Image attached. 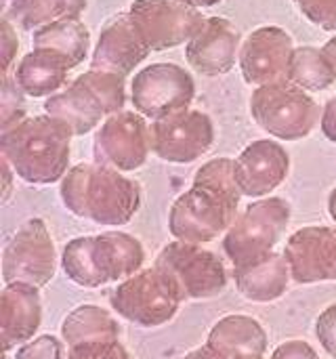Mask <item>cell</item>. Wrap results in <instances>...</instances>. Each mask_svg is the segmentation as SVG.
I'll return each mask as SVG.
<instances>
[{
	"mask_svg": "<svg viewBox=\"0 0 336 359\" xmlns=\"http://www.w3.org/2000/svg\"><path fill=\"white\" fill-rule=\"evenodd\" d=\"M328 212H330V217H332V221H335L336 225V187L328 196Z\"/></svg>",
	"mask_w": 336,
	"mask_h": 359,
	"instance_id": "b9f144b4",
	"label": "cell"
},
{
	"mask_svg": "<svg viewBox=\"0 0 336 359\" xmlns=\"http://www.w3.org/2000/svg\"><path fill=\"white\" fill-rule=\"evenodd\" d=\"M290 223V204L284 198H261L244 208L223 236V250L234 267L253 263L278 246Z\"/></svg>",
	"mask_w": 336,
	"mask_h": 359,
	"instance_id": "8992f818",
	"label": "cell"
},
{
	"mask_svg": "<svg viewBox=\"0 0 336 359\" xmlns=\"http://www.w3.org/2000/svg\"><path fill=\"white\" fill-rule=\"evenodd\" d=\"M250 114L265 133L282 141L309 137L322 120L316 99L290 80L257 86L250 97Z\"/></svg>",
	"mask_w": 336,
	"mask_h": 359,
	"instance_id": "3957f363",
	"label": "cell"
},
{
	"mask_svg": "<svg viewBox=\"0 0 336 359\" xmlns=\"http://www.w3.org/2000/svg\"><path fill=\"white\" fill-rule=\"evenodd\" d=\"M44 111L65 122L74 135H86L101 126V120L107 118L101 101L80 78L69 82L59 93L46 97Z\"/></svg>",
	"mask_w": 336,
	"mask_h": 359,
	"instance_id": "44dd1931",
	"label": "cell"
},
{
	"mask_svg": "<svg viewBox=\"0 0 336 359\" xmlns=\"http://www.w3.org/2000/svg\"><path fill=\"white\" fill-rule=\"evenodd\" d=\"M284 259L297 284L336 280V229L309 225L295 231L284 248Z\"/></svg>",
	"mask_w": 336,
	"mask_h": 359,
	"instance_id": "5bb4252c",
	"label": "cell"
},
{
	"mask_svg": "<svg viewBox=\"0 0 336 359\" xmlns=\"http://www.w3.org/2000/svg\"><path fill=\"white\" fill-rule=\"evenodd\" d=\"M67 359H130L124 345L116 341H93L69 347Z\"/></svg>",
	"mask_w": 336,
	"mask_h": 359,
	"instance_id": "4dcf8cb0",
	"label": "cell"
},
{
	"mask_svg": "<svg viewBox=\"0 0 336 359\" xmlns=\"http://www.w3.org/2000/svg\"><path fill=\"white\" fill-rule=\"evenodd\" d=\"M61 267L76 286L82 288L105 286L95 259V236L69 240L61 252Z\"/></svg>",
	"mask_w": 336,
	"mask_h": 359,
	"instance_id": "83f0119b",
	"label": "cell"
},
{
	"mask_svg": "<svg viewBox=\"0 0 336 359\" xmlns=\"http://www.w3.org/2000/svg\"><path fill=\"white\" fill-rule=\"evenodd\" d=\"M320 124H322L324 137H326L328 141L336 143V97H332V99L324 105Z\"/></svg>",
	"mask_w": 336,
	"mask_h": 359,
	"instance_id": "8d00e7d4",
	"label": "cell"
},
{
	"mask_svg": "<svg viewBox=\"0 0 336 359\" xmlns=\"http://www.w3.org/2000/svg\"><path fill=\"white\" fill-rule=\"evenodd\" d=\"M149 53L152 50L137 34L128 13H120L103 25L90 57V69L114 72L126 78Z\"/></svg>",
	"mask_w": 336,
	"mask_h": 359,
	"instance_id": "e0dca14e",
	"label": "cell"
},
{
	"mask_svg": "<svg viewBox=\"0 0 336 359\" xmlns=\"http://www.w3.org/2000/svg\"><path fill=\"white\" fill-rule=\"evenodd\" d=\"M0 175H2V202H6L11 198L13 191V166L8 164V160L4 156H0Z\"/></svg>",
	"mask_w": 336,
	"mask_h": 359,
	"instance_id": "74e56055",
	"label": "cell"
},
{
	"mask_svg": "<svg viewBox=\"0 0 336 359\" xmlns=\"http://www.w3.org/2000/svg\"><path fill=\"white\" fill-rule=\"evenodd\" d=\"M290 267L284 252H269L253 263L234 267V282L238 292L253 303L278 301L290 284Z\"/></svg>",
	"mask_w": 336,
	"mask_h": 359,
	"instance_id": "ffe728a7",
	"label": "cell"
},
{
	"mask_svg": "<svg viewBox=\"0 0 336 359\" xmlns=\"http://www.w3.org/2000/svg\"><path fill=\"white\" fill-rule=\"evenodd\" d=\"M156 267L170 276L185 301L213 299L227 286L223 261L215 252L202 248V244L175 240L160 250Z\"/></svg>",
	"mask_w": 336,
	"mask_h": 359,
	"instance_id": "52a82bcc",
	"label": "cell"
},
{
	"mask_svg": "<svg viewBox=\"0 0 336 359\" xmlns=\"http://www.w3.org/2000/svg\"><path fill=\"white\" fill-rule=\"evenodd\" d=\"M152 151V124H147V118L139 111H116L107 116L95 133V162L112 166L120 172L141 168Z\"/></svg>",
	"mask_w": 336,
	"mask_h": 359,
	"instance_id": "ba28073f",
	"label": "cell"
},
{
	"mask_svg": "<svg viewBox=\"0 0 336 359\" xmlns=\"http://www.w3.org/2000/svg\"><path fill=\"white\" fill-rule=\"evenodd\" d=\"M183 359H219L206 345L204 347H198V349H194V351H189L187 355Z\"/></svg>",
	"mask_w": 336,
	"mask_h": 359,
	"instance_id": "f35d334b",
	"label": "cell"
},
{
	"mask_svg": "<svg viewBox=\"0 0 336 359\" xmlns=\"http://www.w3.org/2000/svg\"><path fill=\"white\" fill-rule=\"evenodd\" d=\"M295 4L314 25L336 32V0H295Z\"/></svg>",
	"mask_w": 336,
	"mask_h": 359,
	"instance_id": "d6a6232c",
	"label": "cell"
},
{
	"mask_svg": "<svg viewBox=\"0 0 336 359\" xmlns=\"http://www.w3.org/2000/svg\"><path fill=\"white\" fill-rule=\"evenodd\" d=\"M15 359H65L63 343L53 334H42L17 349Z\"/></svg>",
	"mask_w": 336,
	"mask_h": 359,
	"instance_id": "1f68e13d",
	"label": "cell"
},
{
	"mask_svg": "<svg viewBox=\"0 0 336 359\" xmlns=\"http://www.w3.org/2000/svg\"><path fill=\"white\" fill-rule=\"evenodd\" d=\"M194 97V76L177 63H152L137 72L130 82V101L135 111L152 122L187 109Z\"/></svg>",
	"mask_w": 336,
	"mask_h": 359,
	"instance_id": "30bf717a",
	"label": "cell"
},
{
	"mask_svg": "<svg viewBox=\"0 0 336 359\" xmlns=\"http://www.w3.org/2000/svg\"><path fill=\"white\" fill-rule=\"evenodd\" d=\"M57 271V252L42 219L25 221L4 244L2 280L4 284L46 286Z\"/></svg>",
	"mask_w": 336,
	"mask_h": 359,
	"instance_id": "9c48e42d",
	"label": "cell"
},
{
	"mask_svg": "<svg viewBox=\"0 0 336 359\" xmlns=\"http://www.w3.org/2000/svg\"><path fill=\"white\" fill-rule=\"evenodd\" d=\"M72 128L48 114L25 118L0 133V156L29 185H48L67 175Z\"/></svg>",
	"mask_w": 336,
	"mask_h": 359,
	"instance_id": "7a4b0ae2",
	"label": "cell"
},
{
	"mask_svg": "<svg viewBox=\"0 0 336 359\" xmlns=\"http://www.w3.org/2000/svg\"><path fill=\"white\" fill-rule=\"evenodd\" d=\"M61 337L67 347H76L93 341H116L120 337V328L109 311L97 305H80L65 316Z\"/></svg>",
	"mask_w": 336,
	"mask_h": 359,
	"instance_id": "d4e9b609",
	"label": "cell"
},
{
	"mask_svg": "<svg viewBox=\"0 0 336 359\" xmlns=\"http://www.w3.org/2000/svg\"><path fill=\"white\" fill-rule=\"evenodd\" d=\"M288 80L307 93L326 90L336 82V67L324 46H297L290 59Z\"/></svg>",
	"mask_w": 336,
	"mask_h": 359,
	"instance_id": "484cf974",
	"label": "cell"
},
{
	"mask_svg": "<svg viewBox=\"0 0 336 359\" xmlns=\"http://www.w3.org/2000/svg\"><path fill=\"white\" fill-rule=\"evenodd\" d=\"M271 359H320V355L305 341H286L274 349Z\"/></svg>",
	"mask_w": 336,
	"mask_h": 359,
	"instance_id": "d590c367",
	"label": "cell"
},
{
	"mask_svg": "<svg viewBox=\"0 0 336 359\" xmlns=\"http://www.w3.org/2000/svg\"><path fill=\"white\" fill-rule=\"evenodd\" d=\"M324 50L328 53V57L332 59V63H335V67H336V36L335 38H330V40L324 44Z\"/></svg>",
	"mask_w": 336,
	"mask_h": 359,
	"instance_id": "60d3db41",
	"label": "cell"
},
{
	"mask_svg": "<svg viewBox=\"0 0 336 359\" xmlns=\"http://www.w3.org/2000/svg\"><path fill=\"white\" fill-rule=\"evenodd\" d=\"M316 337L322 349L336 359V303L326 307L316 322Z\"/></svg>",
	"mask_w": 336,
	"mask_h": 359,
	"instance_id": "e575fe53",
	"label": "cell"
},
{
	"mask_svg": "<svg viewBox=\"0 0 336 359\" xmlns=\"http://www.w3.org/2000/svg\"><path fill=\"white\" fill-rule=\"evenodd\" d=\"M32 44H34V48L55 50L74 69L88 55L90 32L80 21V17H65V19H57V21H51V23L34 29Z\"/></svg>",
	"mask_w": 336,
	"mask_h": 359,
	"instance_id": "cb8c5ba5",
	"label": "cell"
},
{
	"mask_svg": "<svg viewBox=\"0 0 336 359\" xmlns=\"http://www.w3.org/2000/svg\"><path fill=\"white\" fill-rule=\"evenodd\" d=\"M101 101L103 109L107 116L122 111L126 103V82L124 76L114 74V72H103V69H88L78 76Z\"/></svg>",
	"mask_w": 336,
	"mask_h": 359,
	"instance_id": "f1b7e54d",
	"label": "cell"
},
{
	"mask_svg": "<svg viewBox=\"0 0 336 359\" xmlns=\"http://www.w3.org/2000/svg\"><path fill=\"white\" fill-rule=\"evenodd\" d=\"M88 0H11L8 13L23 29H38L51 21L80 17Z\"/></svg>",
	"mask_w": 336,
	"mask_h": 359,
	"instance_id": "4316f807",
	"label": "cell"
},
{
	"mask_svg": "<svg viewBox=\"0 0 336 359\" xmlns=\"http://www.w3.org/2000/svg\"><path fill=\"white\" fill-rule=\"evenodd\" d=\"M240 200L231 194L191 183L170 206L168 231L179 242L208 244L229 231L238 219Z\"/></svg>",
	"mask_w": 336,
	"mask_h": 359,
	"instance_id": "277c9868",
	"label": "cell"
},
{
	"mask_svg": "<svg viewBox=\"0 0 336 359\" xmlns=\"http://www.w3.org/2000/svg\"><path fill=\"white\" fill-rule=\"evenodd\" d=\"M240 32L225 17H206L202 27L185 44L187 63L202 76H223L240 57Z\"/></svg>",
	"mask_w": 336,
	"mask_h": 359,
	"instance_id": "9a60e30c",
	"label": "cell"
},
{
	"mask_svg": "<svg viewBox=\"0 0 336 359\" xmlns=\"http://www.w3.org/2000/svg\"><path fill=\"white\" fill-rule=\"evenodd\" d=\"M290 172L286 147L271 139H257L236 158V179L246 198H265L276 191Z\"/></svg>",
	"mask_w": 336,
	"mask_h": 359,
	"instance_id": "2e32d148",
	"label": "cell"
},
{
	"mask_svg": "<svg viewBox=\"0 0 336 359\" xmlns=\"http://www.w3.org/2000/svg\"><path fill=\"white\" fill-rule=\"evenodd\" d=\"M17 50H19L17 32H15L11 19L2 17V21H0V72H2V76L8 74V69L17 57Z\"/></svg>",
	"mask_w": 336,
	"mask_h": 359,
	"instance_id": "836d02e7",
	"label": "cell"
},
{
	"mask_svg": "<svg viewBox=\"0 0 336 359\" xmlns=\"http://www.w3.org/2000/svg\"><path fill=\"white\" fill-rule=\"evenodd\" d=\"M72 65L48 48H34L29 50L15 67V82L27 97H51L65 88L67 72Z\"/></svg>",
	"mask_w": 336,
	"mask_h": 359,
	"instance_id": "7402d4cb",
	"label": "cell"
},
{
	"mask_svg": "<svg viewBox=\"0 0 336 359\" xmlns=\"http://www.w3.org/2000/svg\"><path fill=\"white\" fill-rule=\"evenodd\" d=\"M25 93L19 88L13 76H2L0 88V133L13 128L21 120H25Z\"/></svg>",
	"mask_w": 336,
	"mask_h": 359,
	"instance_id": "f546056e",
	"label": "cell"
},
{
	"mask_svg": "<svg viewBox=\"0 0 336 359\" xmlns=\"http://www.w3.org/2000/svg\"><path fill=\"white\" fill-rule=\"evenodd\" d=\"M183 301L185 299L170 276L156 265L126 278L112 292L114 311L141 328H158L168 324L177 316Z\"/></svg>",
	"mask_w": 336,
	"mask_h": 359,
	"instance_id": "5b68a950",
	"label": "cell"
},
{
	"mask_svg": "<svg viewBox=\"0 0 336 359\" xmlns=\"http://www.w3.org/2000/svg\"><path fill=\"white\" fill-rule=\"evenodd\" d=\"M295 48L293 36L286 29L278 25L257 27L240 46L238 63L244 80L255 86L288 80Z\"/></svg>",
	"mask_w": 336,
	"mask_h": 359,
	"instance_id": "4fadbf2b",
	"label": "cell"
},
{
	"mask_svg": "<svg viewBox=\"0 0 336 359\" xmlns=\"http://www.w3.org/2000/svg\"><path fill=\"white\" fill-rule=\"evenodd\" d=\"M95 259L105 284L124 282L141 271L145 263L143 244L124 231H103L95 236Z\"/></svg>",
	"mask_w": 336,
	"mask_h": 359,
	"instance_id": "603a6c76",
	"label": "cell"
},
{
	"mask_svg": "<svg viewBox=\"0 0 336 359\" xmlns=\"http://www.w3.org/2000/svg\"><path fill=\"white\" fill-rule=\"evenodd\" d=\"M206 347L219 359H263L267 353V332L255 318L234 313L210 328Z\"/></svg>",
	"mask_w": 336,
	"mask_h": 359,
	"instance_id": "d6986e66",
	"label": "cell"
},
{
	"mask_svg": "<svg viewBox=\"0 0 336 359\" xmlns=\"http://www.w3.org/2000/svg\"><path fill=\"white\" fill-rule=\"evenodd\" d=\"M154 154L170 164L200 160L215 143V124L200 109H181L152 122Z\"/></svg>",
	"mask_w": 336,
	"mask_h": 359,
	"instance_id": "7c38bea8",
	"label": "cell"
},
{
	"mask_svg": "<svg viewBox=\"0 0 336 359\" xmlns=\"http://www.w3.org/2000/svg\"><path fill=\"white\" fill-rule=\"evenodd\" d=\"M63 206L97 225L120 227L130 223L141 206L139 185L120 170L103 164H76L61 179Z\"/></svg>",
	"mask_w": 336,
	"mask_h": 359,
	"instance_id": "6da1fadb",
	"label": "cell"
},
{
	"mask_svg": "<svg viewBox=\"0 0 336 359\" xmlns=\"http://www.w3.org/2000/svg\"><path fill=\"white\" fill-rule=\"evenodd\" d=\"M42 324V301L36 286L4 284L0 292V347L11 351L34 339Z\"/></svg>",
	"mask_w": 336,
	"mask_h": 359,
	"instance_id": "ac0fdd59",
	"label": "cell"
},
{
	"mask_svg": "<svg viewBox=\"0 0 336 359\" xmlns=\"http://www.w3.org/2000/svg\"><path fill=\"white\" fill-rule=\"evenodd\" d=\"M128 17L149 50H166L187 44L206 17L181 0H135Z\"/></svg>",
	"mask_w": 336,
	"mask_h": 359,
	"instance_id": "8fae6325",
	"label": "cell"
},
{
	"mask_svg": "<svg viewBox=\"0 0 336 359\" xmlns=\"http://www.w3.org/2000/svg\"><path fill=\"white\" fill-rule=\"evenodd\" d=\"M181 2H185V4H189V6H194V8H208V6L219 4L221 0H181Z\"/></svg>",
	"mask_w": 336,
	"mask_h": 359,
	"instance_id": "ab89813d",
	"label": "cell"
}]
</instances>
